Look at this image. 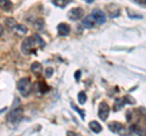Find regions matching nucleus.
<instances>
[{"label": "nucleus", "instance_id": "nucleus-9", "mask_svg": "<svg viewBox=\"0 0 146 136\" xmlns=\"http://www.w3.org/2000/svg\"><path fill=\"white\" fill-rule=\"evenodd\" d=\"M107 10H108V15H110L111 18H116V17H118L119 13H121V10L116 5H108Z\"/></svg>", "mask_w": 146, "mask_h": 136}, {"label": "nucleus", "instance_id": "nucleus-26", "mask_svg": "<svg viewBox=\"0 0 146 136\" xmlns=\"http://www.w3.org/2000/svg\"><path fill=\"white\" fill-rule=\"evenodd\" d=\"M3 33H4V26H3V24H0V37L3 35Z\"/></svg>", "mask_w": 146, "mask_h": 136}, {"label": "nucleus", "instance_id": "nucleus-23", "mask_svg": "<svg viewBox=\"0 0 146 136\" xmlns=\"http://www.w3.org/2000/svg\"><path fill=\"white\" fill-rule=\"evenodd\" d=\"M133 1L139 4V5H141V6H145V0H133Z\"/></svg>", "mask_w": 146, "mask_h": 136}, {"label": "nucleus", "instance_id": "nucleus-4", "mask_svg": "<svg viewBox=\"0 0 146 136\" xmlns=\"http://www.w3.org/2000/svg\"><path fill=\"white\" fill-rule=\"evenodd\" d=\"M83 15H84V11H83V9H80V7L72 9V10H70V11H68V13H67L68 18L72 20V21H78V20H80L82 17H83Z\"/></svg>", "mask_w": 146, "mask_h": 136}, {"label": "nucleus", "instance_id": "nucleus-20", "mask_svg": "<svg viewBox=\"0 0 146 136\" xmlns=\"http://www.w3.org/2000/svg\"><path fill=\"white\" fill-rule=\"evenodd\" d=\"M39 90H40V92H44V91H48L49 88H46V84L45 83H39Z\"/></svg>", "mask_w": 146, "mask_h": 136}, {"label": "nucleus", "instance_id": "nucleus-25", "mask_svg": "<svg viewBox=\"0 0 146 136\" xmlns=\"http://www.w3.org/2000/svg\"><path fill=\"white\" fill-rule=\"evenodd\" d=\"M51 73H52V68H48V69H46V75L50 77V75H51Z\"/></svg>", "mask_w": 146, "mask_h": 136}, {"label": "nucleus", "instance_id": "nucleus-17", "mask_svg": "<svg viewBox=\"0 0 146 136\" xmlns=\"http://www.w3.org/2000/svg\"><path fill=\"white\" fill-rule=\"evenodd\" d=\"M124 100H122V98H117L116 100V102H115V110L118 111V110H121V108L124 106Z\"/></svg>", "mask_w": 146, "mask_h": 136}, {"label": "nucleus", "instance_id": "nucleus-27", "mask_svg": "<svg viewBox=\"0 0 146 136\" xmlns=\"http://www.w3.org/2000/svg\"><path fill=\"white\" fill-rule=\"evenodd\" d=\"M127 120H130V112L127 113Z\"/></svg>", "mask_w": 146, "mask_h": 136}, {"label": "nucleus", "instance_id": "nucleus-18", "mask_svg": "<svg viewBox=\"0 0 146 136\" xmlns=\"http://www.w3.org/2000/svg\"><path fill=\"white\" fill-rule=\"evenodd\" d=\"M78 101H79L80 105H84V103L86 102V95H85V92L80 91V92L78 94Z\"/></svg>", "mask_w": 146, "mask_h": 136}, {"label": "nucleus", "instance_id": "nucleus-10", "mask_svg": "<svg viewBox=\"0 0 146 136\" xmlns=\"http://www.w3.org/2000/svg\"><path fill=\"white\" fill-rule=\"evenodd\" d=\"M108 129L112 131V133H121L123 130V124L119 121H112V123L108 124Z\"/></svg>", "mask_w": 146, "mask_h": 136}, {"label": "nucleus", "instance_id": "nucleus-1", "mask_svg": "<svg viewBox=\"0 0 146 136\" xmlns=\"http://www.w3.org/2000/svg\"><path fill=\"white\" fill-rule=\"evenodd\" d=\"M32 89H33V85H32L31 80L28 78H22L17 81V90L23 96H28L32 91Z\"/></svg>", "mask_w": 146, "mask_h": 136}, {"label": "nucleus", "instance_id": "nucleus-13", "mask_svg": "<svg viewBox=\"0 0 146 136\" xmlns=\"http://www.w3.org/2000/svg\"><path fill=\"white\" fill-rule=\"evenodd\" d=\"M94 24H95V21H94L93 17H91V15L86 16L83 20V26L85 27V28H93Z\"/></svg>", "mask_w": 146, "mask_h": 136}, {"label": "nucleus", "instance_id": "nucleus-5", "mask_svg": "<svg viewBox=\"0 0 146 136\" xmlns=\"http://www.w3.org/2000/svg\"><path fill=\"white\" fill-rule=\"evenodd\" d=\"M91 17L94 18L95 23L98 24H104L105 22H106V16H105V13L101 11V10H94L93 13H91Z\"/></svg>", "mask_w": 146, "mask_h": 136}, {"label": "nucleus", "instance_id": "nucleus-19", "mask_svg": "<svg viewBox=\"0 0 146 136\" xmlns=\"http://www.w3.org/2000/svg\"><path fill=\"white\" fill-rule=\"evenodd\" d=\"M5 24L9 27V28H12V27L16 24V21L13 20V18H7L6 22H5Z\"/></svg>", "mask_w": 146, "mask_h": 136}, {"label": "nucleus", "instance_id": "nucleus-24", "mask_svg": "<svg viewBox=\"0 0 146 136\" xmlns=\"http://www.w3.org/2000/svg\"><path fill=\"white\" fill-rule=\"evenodd\" d=\"M74 78H76V80H77V81H78V80L80 79V71H77V72H76Z\"/></svg>", "mask_w": 146, "mask_h": 136}, {"label": "nucleus", "instance_id": "nucleus-15", "mask_svg": "<svg viewBox=\"0 0 146 136\" xmlns=\"http://www.w3.org/2000/svg\"><path fill=\"white\" fill-rule=\"evenodd\" d=\"M54 5H56L58 7H65L68 4V0H51Z\"/></svg>", "mask_w": 146, "mask_h": 136}, {"label": "nucleus", "instance_id": "nucleus-7", "mask_svg": "<svg viewBox=\"0 0 146 136\" xmlns=\"http://www.w3.org/2000/svg\"><path fill=\"white\" fill-rule=\"evenodd\" d=\"M12 32L15 33V35H17V37H25V35L28 33V28H27L26 26L23 24H15L12 27Z\"/></svg>", "mask_w": 146, "mask_h": 136}, {"label": "nucleus", "instance_id": "nucleus-11", "mask_svg": "<svg viewBox=\"0 0 146 136\" xmlns=\"http://www.w3.org/2000/svg\"><path fill=\"white\" fill-rule=\"evenodd\" d=\"M12 7L13 5L11 0H0V9H3L4 11H11Z\"/></svg>", "mask_w": 146, "mask_h": 136}, {"label": "nucleus", "instance_id": "nucleus-2", "mask_svg": "<svg viewBox=\"0 0 146 136\" xmlns=\"http://www.w3.org/2000/svg\"><path fill=\"white\" fill-rule=\"evenodd\" d=\"M36 46H38V45L35 43L34 37H27V38H25V40L21 44V50L25 55H29V53L34 51V49Z\"/></svg>", "mask_w": 146, "mask_h": 136}, {"label": "nucleus", "instance_id": "nucleus-28", "mask_svg": "<svg viewBox=\"0 0 146 136\" xmlns=\"http://www.w3.org/2000/svg\"><path fill=\"white\" fill-rule=\"evenodd\" d=\"M85 1H86V3H93L94 0H85Z\"/></svg>", "mask_w": 146, "mask_h": 136}, {"label": "nucleus", "instance_id": "nucleus-6", "mask_svg": "<svg viewBox=\"0 0 146 136\" xmlns=\"http://www.w3.org/2000/svg\"><path fill=\"white\" fill-rule=\"evenodd\" d=\"M108 114H110L108 105L106 102H101V105H100V107H99V118L104 121V120H106L108 118Z\"/></svg>", "mask_w": 146, "mask_h": 136}, {"label": "nucleus", "instance_id": "nucleus-3", "mask_svg": "<svg viewBox=\"0 0 146 136\" xmlns=\"http://www.w3.org/2000/svg\"><path fill=\"white\" fill-rule=\"evenodd\" d=\"M22 118H23V108L22 107H18V108H15L13 111H11L10 113L7 114V121L11 124H16L18 123Z\"/></svg>", "mask_w": 146, "mask_h": 136}, {"label": "nucleus", "instance_id": "nucleus-14", "mask_svg": "<svg viewBox=\"0 0 146 136\" xmlns=\"http://www.w3.org/2000/svg\"><path fill=\"white\" fill-rule=\"evenodd\" d=\"M89 126H90V130L93 131V133H95V134H99L100 131L102 130V126L100 125L98 121H91V123L89 124Z\"/></svg>", "mask_w": 146, "mask_h": 136}, {"label": "nucleus", "instance_id": "nucleus-16", "mask_svg": "<svg viewBox=\"0 0 146 136\" xmlns=\"http://www.w3.org/2000/svg\"><path fill=\"white\" fill-rule=\"evenodd\" d=\"M44 26H45V23H44V21H43L42 18H38V20L34 22V27H35V29H38V30L43 29Z\"/></svg>", "mask_w": 146, "mask_h": 136}, {"label": "nucleus", "instance_id": "nucleus-8", "mask_svg": "<svg viewBox=\"0 0 146 136\" xmlns=\"http://www.w3.org/2000/svg\"><path fill=\"white\" fill-rule=\"evenodd\" d=\"M71 32V27L67 23H60L57 26V33L60 37H66V35L70 34Z\"/></svg>", "mask_w": 146, "mask_h": 136}, {"label": "nucleus", "instance_id": "nucleus-22", "mask_svg": "<svg viewBox=\"0 0 146 136\" xmlns=\"http://www.w3.org/2000/svg\"><path fill=\"white\" fill-rule=\"evenodd\" d=\"M128 15H129L130 17H135V18H143V16H140V15H134V13H131L130 11H128Z\"/></svg>", "mask_w": 146, "mask_h": 136}, {"label": "nucleus", "instance_id": "nucleus-21", "mask_svg": "<svg viewBox=\"0 0 146 136\" xmlns=\"http://www.w3.org/2000/svg\"><path fill=\"white\" fill-rule=\"evenodd\" d=\"M72 108H73V110H76L77 112H78V113H80V116H82V118H84V112L83 111H80L79 110V108L78 107H77L76 105H73V103H72Z\"/></svg>", "mask_w": 146, "mask_h": 136}, {"label": "nucleus", "instance_id": "nucleus-12", "mask_svg": "<svg viewBox=\"0 0 146 136\" xmlns=\"http://www.w3.org/2000/svg\"><path fill=\"white\" fill-rule=\"evenodd\" d=\"M31 71L33 72L34 74H40L43 72V66H42V63H39V62H33L31 65Z\"/></svg>", "mask_w": 146, "mask_h": 136}]
</instances>
